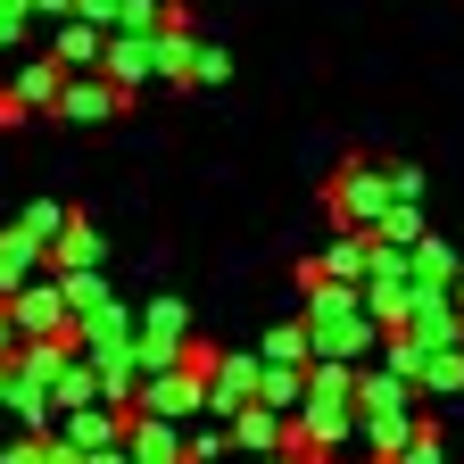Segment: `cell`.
<instances>
[{"instance_id":"4","label":"cell","mask_w":464,"mask_h":464,"mask_svg":"<svg viewBox=\"0 0 464 464\" xmlns=\"http://www.w3.org/2000/svg\"><path fill=\"white\" fill-rule=\"evenodd\" d=\"M357 415L365 423H415V382H398L390 365H365L357 373Z\"/></svg>"},{"instance_id":"19","label":"cell","mask_w":464,"mask_h":464,"mask_svg":"<svg viewBox=\"0 0 464 464\" xmlns=\"http://www.w3.org/2000/svg\"><path fill=\"white\" fill-rule=\"evenodd\" d=\"M9 125H25V108H17L9 92H0V133H9Z\"/></svg>"},{"instance_id":"15","label":"cell","mask_w":464,"mask_h":464,"mask_svg":"<svg viewBox=\"0 0 464 464\" xmlns=\"http://www.w3.org/2000/svg\"><path fill=\"white\" fill-rule=\"evenodd\" d=\"M423 390H431V398H464V357H431Z\"/></svg>"},{"instance_id":"20","label":"cell","mask_w":464,"mask_h":464,"mask_svg":"<svg viewBox=\"0 0 464 464\" xmlns=\"http://www.w3.org/2000/svg\"><path fill=\"white\" fill-rule=\"evenodd\" d=\"M9 390H17V365H0V406H9Z\"/></svg>"},{"instance_id":"8","label":"cell","mask_w":464,"mask_h":464,"mask_svg":"<svg viewBox=\"0 0 464 464\" xmlns=\"http://www.w3.org/2000/svg\"><path fill=\"white\" fill-rule=\"evenodd\" d=\"M116 108H133V100L116 92L108 75H75L67 100H58V116H67V125H100V116H116Z\"/></svg>"},{"instance_id":"14","label":"cell","mask_w":464,"mask_h":464,"mask_svg":"<svg viewBox=\"0 0 464 464\" xmlns=\"http://www.w3.org/2000/svg\"><path fill=\"white\" fill-rule=\"evenodd\" d=\"M125 9H133V0H83L75 17H83V25H100V34L116 42V34H125Z\"/></svg>"},{"instance_id":"18","label":"cell","mask_w":464,"mask_h":464,"mask_svg":"<svg viewBox=\"0 0 464 464\" xmlns=\"http://www.w3.org/2000/svg\"><path fill=\"white\" fill-rule=\"evenodd\" d=\"M75 9H83V0H34V17L58 34V25H75Z\"/></svg>"},{"instance_id":"5","label":"cell","mask_w":464,"mask_h":464,"mask_svg":"<svg viewBox=\"0 0 464 464\" xmlns=\"http://www.w3.org/2000/svg\"><path fill=\"white\" fill-rule=\"evenodd\" d=\"M9 100L25 108V116H58V100H67V67L42 50V58H25V67L9 75Z\"/></svg>"},{"instance_id":"13","label":"cell","mask_w":464,"mask_h":464,"mask_svg":"<svg viewBox=\"0 0 464 464\" xmlns=\"http://www.w3.org/2000/svg\"><path fill=\"white\" fill-rule=\"evenodd\" d=\"M224 440H232L224 423H199V431H183V464H216V456H224Z\"/></svg>"},{"instance_id":"12","label":"cell","mask_w":464,"mask_h":464,"mask_svg":"<svg viewBox=\"0 0 464 464\" xmlns=\"http://www.w3.org/2000/svg\"><path fill=\"white\" fill-rule=\"evenodd\" d=\"M224 75H232V50L199 42V50H191V75H183V92H191V83H224Z\"/></svg>"},{"instance_id":"16","label":"cell","mask_w":464,"mask_h":464,"mask_svg":"<svg viewBox=\"0 0 464 464\" xmlns=\"http://www.w3.org/2000/svg\"><path fill=\"white\" fill-rule=\"evenodd\" d=\"M398 464H448V448H440V423H415V448H406Z\"/></svg>"},{"instance_id":"9","label":"cell","mask_w":464,"mask_h":464,"mask_svg":"<svg viewBox=\"0 0 464 464\" xmlns=\"http://www.w3.org/2000/svg\"><path fill=\"white\" fill-rule=\"evenodd\" d=\"M232 448H249L257 464H266V456H290V415H274V406H249V415H232Z\"/></svg>"},{"instance_id":"6","label":"cell","mask_w":464,"mask_h":464,"mask_svg":"<svg viewBox=\"0 0 464 464\" xmlns=\"http://www.w3.org/2000/svg\"><path fill=\"white\" fill-rule=\"evenodd\" d=\"M42 274H50V249H34L17 224H0V307H9V299H25Z\"/></svg>"},{"instance_id":"22","label":"cell","mask_w":464,"mask_h":464,"mask_svg":"<svg viewBox=\"0 0 464 464\" xmlns=\"http://www.w3.org/2000/svg\"><path fill=\"white\" fill-rule=\"evenodd\" d=\"M0 92H9V75H0Z\"/></svg>"},{"instance_id":"17","label":"cell","mask_w":464,"mask_h":464,"mask_svg":"<svg viewBox=\"0 0 464 464\" xmlns=\"http://www.w3.org/2000/svg\"><path fill=\"white\" fill-rule=\"evenodd\" d=\"M0 464H50V440H34V431H25V440L0 448Z\"/></svg>"},{"instance_id":"3","label":"cell","mask_w":464,"mask_h":464,"mask_svg":"<svg viewBox=\"0 0 464 464\" xmlns=\"http://www.w3.org/2000/svg\"><path fill=\"white\" fill-rule=\"evenodd\" d=\"M9 324L17 340H75V315H67V290H58L50 274L25 290V299H9Z\"/></svg>"},{"instance_id":"10","label":"cell","mask_w":464,"mask_h":464,"mask_svg":"<svg viewBox=\"0 0 464 464\" xmlns=\"http://www.w3.org/2000/svg\"><path fill=\"white\" fill-rule=\"evenodd\" d=\"M108 241L92 232V216H67V232H58V249H50V274H100Z\"/></svg>"},{"instance_id":"7","label":"cell","mask_w":464,"mask_h":464,"mask_svg":"<svg viewBox=\"0 0 464 464\" xmlns=\"http://www.w3.org/2000/svg\"><path fill=\"white\" fill-rule=\"evenodd\" d=\"M50 58L67 67V83H75V75H100V67H108V34L75 17V25H58V34H50Z\"/></svg>"},{"instance_id":"21","label":"cell","mask_w":464,"mask_h":464,"mask_svg":"<svg viewBox=\"0 0 464 464\" xmlns=\"http://www.w3.org/2000/svg\"><path fill=\"white\" fill-rule=\"evenodd\" d=\"M456 315H464V282H456Z\"/></svg>"},{"instance_id":"2","label":"cell","mask_w":464,"mask_h":464,"mask_svg":"<svg viewBox=\"0 0 464 464\" xmlns=\"http://www.w3.org/2000/svg\"><path fill=\"white\" fill-rule=\"evenodd\" d=\"M116 92H141V83H166V34H116L108 42V67H100Z\"/></svg>"},{"instance_id":"11","label":"cell","mask_w":464,"mask_h":464,"mask_svg":"<svg viewBox=\"0 0 464 464\" xmlns=\"http://www.w3.org/2000/svg\"><path fill=\"white\" fill-rule=\"evenodd\" d=\"M67 216H75V208H58V199H25V208H17V232H25L34 249H58V232H67Z\"/></svg>"},{"instance_id":"1","label":"cell","mask_w":464,"mask_h":464,"mask_svg":"<svg viewBox=\"0 0 464 464\" xmlns=\"http://www.w3.org/2000/svg\"><path fill=\"white\" fill-rule=\"evenodd\" d=\"M332 224L340 232H357V241H373V232L398 216V183H390V166L382 158H348L340 174H332Z\"/></svg>"}]
</instances>
